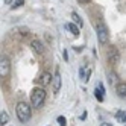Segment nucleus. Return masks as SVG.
Returning a JSON list of instances; mask_svg holds the SVG:
<instances>
[{
    "instance_id": "nucleus-1",
    "label": "nucleus",
    "mask_w": 126,
    "mask_h": 126,
    "mask_svg": "<svg viewBox=\"0 0 126 126\" xmlns=\"http://www.w3.org/2000/svg\"><path fill=\"white\" fill-rule=\"evenodd\" d=\"M15 111H17V117H18V120L21 123H28L31 120V105L28 102H18L17 103V108H15Z\"/></svg>"
},
{
    "instance_id": "nucleus-2",
    "label": "nucleus",
    "mask_w": 126,
    "mask_h": 126,
    "mask_svg": "<svg viewBox=\"0 0 126 126\" xmlns=\"http://www.w3.org/2000/svg\"><path fill=\"white\" fill-rule=\"evenodd\" d=\"M44 100H46V91L40 87L33 88L32 93H31V105L33 108H37V110H40L44 103Z\"/></svg>"
},
{
    "instance_id": "nucleus-3",
    "label": "nucleus",
    "mask_w": 126,
    "mask_h": 126,
    "mask_svg": "<svg viewBox=\"0 0 126 126\" xmlns=\"http://www.w3.org/2000/svg\"><path fill=\"white\" fill-rule=\"evenodd\" d=\"M96 33H97V40H99L100 44H106L108 43V40H110V32H108L106 26L103 23L99 21L96 24Z\"/></svg>"
},
{
    "instance_id": "nucleus-4",
    "label": "nucleus",
    "mask_w": 126,
    "mask_h": 126,
    "mask_svg": "<svg viewBox=\"0 0 126 126\" xmlns=\"http://www.w3.org/2000/svg\"><path fill=\"white\" fill-rule=\"evenodd\" d=\"M9 70H11V62L9 59H8L6 56H2V59H0V76L5 78L9 75Z\"/></svg>"
},
{
    "instance_id": "nucleus-5",
    "label": "nucleus",
    "mask_w": 126,
    "mask_h": 126,
    "mask_svg": "<svg viewBox=\"0 0 126 126\" xmlns=\"http://www.w3.org/2000/svg\"><path fill=\"white\" fill-rule=\"evenodd\" d=\"M31 47H32V50L35 52V53H38V55H43L44 53V46H43V43L40 41V40H32L31 41Z\"/></svg>"
},
{
    "instance_id": "nucleus-6",
    "label": "nucleus",
    "mask_w": 126,
    "mask_h": 126,
    "mask_svg": "<svg viewBox=\"0 0 126 126\" xmlns=\"http://www.w3.org/2000/svg\"><path fill=\"white\" fill-rule=\"evenodd\" d=\"M52 80H53V76L49 73V71H44V73L41 75V78H40V84H41L43 87H46V85L52 84Z\"/></svg>"
},
{
    "instance_id": "nucleus-7",
    "label": "nucleus",
    "mask_w": 126,
    "mask_h": 126,
    "mask_svg": "<svg viewBox=\"0 0 126 126\" xmlns=\"http://www.w3.org/2000/svg\"><path fill=\"white\" fill-rule=\"evenodd\" d=\"M94 96L99 102H103V99H105V90H103V85L102 84H99L94 90Z\"/></svg>"
},
{
    "instance_id": "nucleus-8",
    "label": "nucleus",
    "mask_w": 126,
    "mask_h": 126,
    "mask_svg": "<svg viewBox=\"0 0 126 126\" xmlns=\"http://www.w3.org/2000/svg\"><path fill=\"white\" fill-rule=\"evenodd\" d=\"M52 88H53V91H55V93H58L59 90H61V76H59L58 71L55 73V76H53V80H52Z\"/></svg>"
},
{
    "instance_id": "nucleus-9",
    "label": "nucleus",
    "mask_w": 126,
    "mask_h": 126,
    "mask_svg": "<svg viewBox=\"0 0 126 126\" xmlns=\"http://www.w3.org/2000/svg\"><path fill=\"white\" fill-rule=\"evenodd\" d=\"M108 61L112 62V64H115V62L119 61V52H117L115 47H111L110 52H108Z\"/></svg>"
},
{
    "instance_id": "nucleus-10",
    "label": "nucleus",
    "mask_w": 126,
    "mask_h": 126,
    "mask_svg": "<svg viewBox=\"0 0 126 126\" xmlns=\"http://www.w3.org/2000/svg\"><path fill=\"white\" fill-rule=\"evenodd\" d=\"M115 93L120 99H126V84H117Z\"/></svg>"
},
{
    "instance_id": "nucleus-11",
    "label": "nucleus",
    "mask_w": 126,
    "mask_h": 126,
    "mask_svg": "<svg viewBox=\"0 0 126 126\" xmlns=\"http://www.w3.org/2000/svg\"><path fill=\"white\" fill-rule=\"evenodd\" d=\"M65 28H67L71 33H73V35H76V37L79 35V26H78V24H75V23H67Z\"/></svg>"
},
{
    "instance_id": "nucleus-12",
    "label": "nucleus",
    "mask_w": 126,
    "mask_h": 126,
    "mask_svg": "<svg viewBox=\"0 0 126 126\" xmlns=\"http://www.w3.org/2000/svg\"><path fill=\"white\" fill-rule=\"evenodd\" d=\"M8 122H9V115H8L6 111H2L0 112V126H5Z\"/></svg>"
},
{
    "instance_id": "nucleus-13",
    "label": "nucleus",
    "mask_w": 126,
    "mask_h": 126,
    "mask_svg": "<svg viewBox=\"0 0 126 126\" xmlns=\"http://www.w3.org/2000/svg\"><path fill=\"white\" fill-rule=\"evenodd\" d=\"M115 119L122 123H126V111H119L115 114Z\"/></svg>"
},
{
    "instance_id": "nucleus-14",
    "label": "nucleus",
    "mask_w": 126,
    "mask_h": 126,
    "mask_svg": "<svg viewBox=\"0 0 126 126\" xmlns=\"http://www.w3.org/2000/svg\"><path fill=\"white\" fill-rule=\"evenodd\" d=\"M71 18H73V21H75V24H78L79 28H82V18L76 14V12H73L71 14Z\"/></svg>"
},
{
    "instance_id": "nucleus-15",
    "label": "nucleus",
    "mask_w": 126,
    "mask_h": 126,
    "mask_svg": "<svg viewBox=\"0 0 126 126\" xmlns=\"http://www.w3.org/2000/svg\"><path fill=\"white\" fill-rule=\"evenodd\" d=\"M21 5H24V0H14V2L11 3V8L15 9V8H20Z\"/></svg>"
},
{
    "instance_id": "nucleus-16",
    "label": "nucleus",
    "mask_w": 126,
    "mask_h": 126,
    "mask_svg": "<svg viewBox=\"0 0 126 126\" xmlns=\"http://www.w3.org/2000/svg\"><path fill=\"white\" fill-rule=\"evenodd\" d=\"M79 76H80V79L82 80H87V75H85V67H80V70H79Z\"/></svg>"
},
{
    "instance_id": "nucleus-17",
    "label": "nucleus",
    "mask_w": 126,
    "mask_h": 126,
    "mask_svg": "<svg viewBox=\"0 0 126 126\" xmlns=\"http://www.w3.org/2000/svg\"><path fill=\"white\" fill-rule=\"evenodd\" d=\"M56 120H58V123H59L61 126H65V119H64V117H62V115H59Z\"/></svg>"
},
{
    "instance_id": "nucleus-18",
    "label": "nucleus",
    "mask_w": 126,
    "mask_h": 126,
    "mask_svg": "<svg viewBox=\"0 0 126 126\" xmlns=\"http://www.w3.org/2000/svg\"><path fill=\"white\" fill-rule=\"evenodd\" d=\"M115 80H117V76L114 73H110V82L112 84V82H115Z\"/></svg>"
},
{
    "instance_id": "nucleus-19",
    "label": "nucleus",
    "mask_w": 126,
    "mask_h": 126,
    "mask_svg": "<svg viewBox=\"0 0 126 126\" xmlns=\"http://www.w3.org/2000/svg\"><path fill=\"white\" fill-rule=\"evenodd\" d=\"M100 126H112L111 123H106V122H103V123H100Z\"/></svg>"
},
{
    "instance_id": "nucleus-20",
    "label": "nucleus",
    "mask_w": 126,
    "mask_h": 126,
    "mask_svg": "<svg viewBox=\"0 0 126 126\" xmlns=\"http://www.w3.org/2000/svg\"><path fill=\"white\" fill-rule=\"evenodd\" d=\"M78 2H79V3H88L90 0H78Z\"/></svg>"
}]
</instances>
